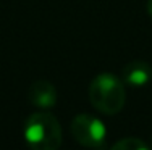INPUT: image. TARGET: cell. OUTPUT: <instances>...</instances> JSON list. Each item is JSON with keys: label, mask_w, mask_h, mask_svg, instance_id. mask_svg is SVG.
<instances>
[{"label": "cell", "mask_w": 152, "mask_h": 150, "mask_svg": "<svg viewBox=\"0 0 152 150\" xmlns=\"http://www.w3.org/2000/svg\"><path fill=\"white\" fill-rule=\"evenodd\" d=\"M126 100L125 83L112 73H100L89 84V102L104 115H117Z\"/></svg>", "instance_id": "6da1fadb"}, {"label": "cell", "mask_w": 152, "mask_h": 150, "mask_svg": "<svg viewBox=\"0 0 152 150\" xmlns=\"http://www.w3.org/2000/svg\"><path fill=\"white\" fill-rule=\"evenodd\" d=\"M23 136L26 144L36 150H55L61 145L60 123L50 112H36L28 116Z\"/></svg>", "instance_id": "7a4b0ae2"}, {"label": "cell", "mask_w": 152, "mask_h": 150, "mask_svg": "<svg viewBox=\"0 0 152 150\" xmlns=\"http://www.w3.org/2000/svg\"><path fill=\"white\" fill-rule=\"evenodd\" d=\"M71 136L78 144L88 149H102L107 142V128L99 118L81 113L71 120Z\"/></svg>", "instance_id": "3957f363"}, {"label": "cell", "mask_w": 152, "mask_h": 150, "mask_svg": "<svg viewBox=\"0 0 152 150\" xmlns=\"http://www.w3.org/2000/svg\"><path fill=\"white\" fill-rule=\"evenodd\" d=\"M28 100L31 105L37 107L41 110H49L53 108L57 103V89L50 81L41 79L31 84L28 91Z\"/></svg>", "instance_id": "277c9868"}, {"label": "cell", "mask_w": 152, "mask_h": 150, "mask_svg": "<svg viewBox=\"0 0 152 150\" xmlns=\"http://www.w3.org/2000/svg\"><path fill=\"white\" fill-rule=\"evenodd\" d=\"M152 81V68L144 60H133L123 68V83L129 87H146Z\"/></svg>", "instance_id": "5b68a950"}, {"label": "cell", "mask_w": 152, "mask_h": 150, "mask_svg": "<svg viewBox=\"0 0 152 150\" xmlns=\"http://www.w3.org/2000/svg\"><path fill=\"white\" fill-rule=\"evenodd\" d=\"M113 150H149L151 145L139 137H123L112 145Z\"/></svg>", "instance_id": "8992f818"}, {"label": "cell", "mask_w": 152, "mask_h": 150, "mask_svg": "<svg viewBox=\"0 0 152 150\" xmlns=\"http://www.w3.org/2000/svg\"><path fill=\"white\" fill-rule=\"evenodd\" d=\"M147 13L152 18V0H147Z\"/></svg>", "instance_id": "52a82bcc"}]
</instances>
